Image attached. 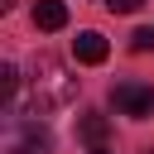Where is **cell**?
I'll return each mask as SVG.
<instances>
[{
    "mask_svg": "<svg viewBox=\"0 0 154 154\" xmlns=\"http://www.w3.org/2000/svg\"><path fill=\"white\" fill-rule=\"evenodd\" d=\"M77 101V77L67 72V63H58L53 53H38L34 67H29V116L38 111H63Z\"/></svg>",
    "mask_w": 154,
    "mask_h": 154,
    "instance_id": "obj_1",
    "label": "cell"
},
{
    "mask_svg": "<svg viewBox=\"0 0 154 154\" xmlns=\"http://www.w3.org/2000/svg\"><path fill=\"white\" fill-rule=\"evenodd\" d=\"M0 154H53V140L34 116H19L10 106V120H5V135H0Z\"/></svg>",
    "mask_w": 154,
    "mask_h": 154,
    "instance_id": "obj_2",
    "label": "cell"
},
{
    "mask_svg": "<svg viewBox=\"0 0 154 154\" xmlns=\"http://www.w3.org/2000/svg\"><path fill=\"white\" fill-rule=\"evenodd\" d=\"M111 101H116V111L130 116V120L154 116V87H144V82H120V87L111 91Z\"/></svg>",
    "mask_w": 154,
    "mask_h": 154,
    "instance_id": "obj_3",
    "label": "cell"
},
{
    "mask_svg": "<svg viewBox=\"0 0 154 154\" xmlns=\"http://www.w3.org/2000/svg\"><path fill=\"white\" fill-rule=\"evenodd\" d=\"M72 53H77V63H87V67H96V63H106V53H111V43L96 34V29H87V34H77L72 38Z\"/></svg>",
    "mask_w": 154,
    "mask_h": 154,
    "instance_id": "obj_4",
    "label": "cell"
},
{
    "mask_svg": "<svg viewBox=\"0 0 154 154\" xmlns=\"http://www.w3.org/2000/svg\"><path fill=\"white\" fill-rule=\"evenodd\" d=\"M34 24L48 29V34H58V29L67 24V5H63V0H38V5H34Z\"/></svg>",
    "mask_w": 154,
    "mask_h": 154,
    "instance_id": "obj_5",
    "label": "cell"
},
{
    "mask_svg": "<svg viewBox=\"0 0 154 154\" xmlns=\"http://www.w3.org/2000/svg\"><path fill=\"white\" fill-rule=\"evenodd\" d=\"M77 135H82L87 144H101V140L111 135V120H106V116H96V111H87V116L77 120Z\"/></svg>",
    "mask_w": 154,
    "mask_h": 154,
    "instance_id": "obj_6",
    "label": "cell"
},
{
    "mask_svg": "<svg viewBox=\"0 0 154 154\" xmlns=\"http://www.w3.org/2000/svg\"><path fill=\"white\" fill-rule=\"evenodd\" d=\"M14 91H19V67L14 63H0V101L14 106Z\"/></svg>",
    "mask_w": 154,
    "mask_h": 154,
    "instance_id": "obj_7",
    "label": "cell"
},
{
    "mask_svg": "<svg viewBox=\"0 0 154 154\" xmlns=\"http://www.w3.org/2000/svg\"><path fill=\"white\" fill-rule=\"evenodd\" d=\"M130 48H135V53H149V48H154V29H135V34H130Z\"/></svg>",
    "mask_w": 154,
    "mask_h": 154,
    "instance_id": "obj_8",
    "label": "cell"
},
{
    "mask_svg": "<svg viewBox=\"0 0 154 154\" xmlns=\"http://www.w3.org/2000/svg\"><path fill=\"white\" fill-rule=\"evenodd\" d=\"M140 5H144V0H106V10H111V14H135Z\"/></svg>",
    "mask_w": 154,
    "mask_h": 154,
    "instance_id": "obj_9",
    "label": "cell"
},
{
    "mask_svg": "<svg viewBox=\"0 0 154 154\" xmlns=\"http://www.w3.org/2000/svg\"><path fill=\"white\" fill-rule=\"evenodd\" d=\"M87 154H111V149H101V144H91V149H87Z\"/></svg>",
    "mask_w": 154,
    "mask_h": 154,
    "instance_id": "obj_10",
    "label": "cell"
},
{
    "mask_svg": "<svg viewBox=\"0 0 154 154\" xmlns=\"http://www.w3.org/2000/svg\"><path fill=\"white\" fill-rule=\"evenodd\" d=\"M144 154H154V149H144Z\"/></svg>",
    "mask_w": 154,
    "mask_h": 154,
    "instance_id": "obj_11",
    "label": "cell"
}]
</instances>
